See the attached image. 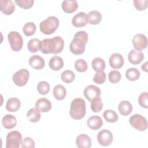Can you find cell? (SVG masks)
Wrapping results in <instances>:
<instances>
[{"label":"cell","instance_id":"7","mask_svg":"<svg viewBox=\"0 0 148 148\" xmlns=\"http://www.w3.org/2000/svg\"><path fill=\"white\" fill-rule=\"evenodd\" d=\"M29 77V71L26 69H21L13 74L12 79L14 83L16 86L18 87H22L27 83Z\"/></svg>","mask_w":148,"mask_h":148},{"label":"cell","instance_id":"40","mask_svg":"<svg viewBox=\"0 0 148 148\" xmlns=\"http://www.w3.org/2000/svg\"><path fill=\"white\" fill-rule=\"evenodd\" d=\"M14 2L18 6L24 9L31 8L34 3V0H15Z\"/></svg>","mask_w":148,"mask_h":148},{"label":"cell","instance_id":"11","mask_svg":"<svg viewBox=\"0 0 148 148\" xmlns=\"http://www.w3.org/2000/svg\"><path fill=\"white\" fill-rule=\"evenodd\" d=\"M88 23V15L83 12L77 13L72 19V24L75 27H83Z\"/></svg>","mask_w":148,"mask_h":148},{"label":"cell","instance_id":"34","mask_svg":"<svg viewBox=\"0 0 148 148\" xmlns=\"http://www.w3.org/2000/svg\"><path fill=\"white\" fill-rule=\"evenodd\" d=\"M103 108V102L101 98H96L91 102V109L93 112H99Z\"/></svg>","mask_w":148,"mask_h":148},{"label":"cell","instance_id":"29","mask_svg":"<svg viewBox=\"0 0 148 148\" xmlns=\"http://www.w3.org/2000/svg\"><path fill=\"white\" fill-rule=\"evenodd\" d=\"M91 65L92 69L95 72L102 71L105 69L106 66L105 61L100 57L95 58L91 62Z\"/></svg>","mask_w":148,"mask_h":148},{"label":"cell","instance_id":"20","mask_svg":"<svg viewBox=\"0 0 148 148\" xmlns=\"http://www.w3.org/2000/svg\"><path fill=\"white\" fill-rule=\"evenodd\" d=\"M61 8L64 12L66 13H72L75 12L78 8V3L75 0L63 1Z\"/></svg>","mask_w":148,"mask_h":148},{"label":"cell","instance_id":"35","mask_svg":"<svg viewBox=\"0 0 148 148\" xmlns=\"http://www.w3.org/2000/svg\"><path fill=\"white\" fill-rule=\"evenodd\" d=\"M37 90L41 95L47 94L50 90V84L46 81H41L37 85Z\"/></svg>","mask_w":148,"mask_h":148},{"label":"cell","instance_id":"23","mask_svg":"<svg viewBox=\"0 0 148 148\" xmlns=\"http://www.w3.org/2000/svg\"><path fill=\"white\" fill-rule=\"evenodd\" d=\"M2 124L6 129H12L16 127L17 119L16 117L12 114H6L2 119Z\"/></svg>","mask_w":148,"mask_h":148},{"label":"cell","instance_id":"12","mask_svg":"<svg viewBox=\"0 0 148 148\" xmlns=\"http://www.w3.org/2000/svg\"><path fill=\"white\" fill-rule=\"evenodd\" d=\"M64 46V40L61 37L57 36L51 39V53H60L62 51Z\"/></svg>","mask_w":148,"mask_h":148},{"label":"cell","instance_id":"43","mask_svg":"<svg viewBox=\"0 0 148 148\" xmlns=\"http://www.w3.org/2000/svg\"><path fill=\"white\" fill-rule=\"evenodd\" d=\"M35 146V142L30 137L25 138L21 143V147L23 148H34Z\"/></svg>","mask_w":148,"mask_h":148},{"label":"cell","instance_id":"1","mask_svg":"<svg viewBox=\"0 0 148 148\" xmlns=\"http://www.w3.org/2000/svg\"><path fill=\"white\" fill-rule=\"evenodd\" d=\"M88 36L84 31H77L72 40L69 49L71 53L75 55L83 54L85 51L86 45L88 42Z\"/></svg>","mask_w":148,"mask_h":148},{"label":"cell","instance_id":"22","mask_svg":"<svg viewBox=\"0 0 148 148\" xmlns=\"http://www.w3.org/2000/svg\"><path fill=\"white\" fill-rule=\"evenodd\" d=\"M118 110L121 115L127 116L132 112V105L128 101L123 100L119 103Z\"/></svg>","mask_w":148,"mask_h":148},{"label":"cell","instance_id":"24","mask_svg":"<svg viewBox=\"0 0 148 148\" xmlns=\"http://www.w3.org/2000/svg\"><path fill=\"white\" fill-rule=\"evenodd\" d=\"M21 106L20 101L17 98H10L8 99L6 104V109L10 112H14L18 110Z\"/></svg>","mask_w":148,"mask_h":148},{"label":"cell","instance_id":"9","mask_svg":"<svg viewBox=\"0 0 148 148\" xmlns=\"http://www.w3.org/2000/svg\"><path fill=\"white\" fill-rule=\"evenodd\" d=\"M134 47L139 51L145 49L147 46V39L146 36L142 34H137L134 36L132 40Z\"/></svg>","mask_w":148,"mask_h":148},{"label":"cell","instance_id":"15","mask_svg":"<svg viewBox=\"0 0 148 148\" xmlns=\"http://www.w3.org/2000/svg\"><path fill=\"white\" fill-rule=\"evenodd\" d=\"M144 58V54L141 51L132 49L130 51L128 55L129 62L134 65L140 64Z\"/></svg>","mask_w":148,"mask_h":148},{"label":"cell","instance_id":"21","mask_svg":"<svg viewBox=\"0 0 148 148\" xmlns=\"http://www.w3.org/2000/svg\"><path fill=\"white\" fill-rule=\"evenodd\" d=\"M49 65L51 69L53 71H57L63 68L64 62L63 59L61 57L54 56L50 58Z\"/></svg>","mask_w":148,"mask_h":148},{"label":"cell","instance_id":"2","mask_svg":"<svg viewBox=\"0 0 148 148\" xmlns=\"http://www.w3.org/2000/svg\"><path fill=\"white\" fill-rule=\"evenodd\" d=\"M86 113V102L81 98H76L71 103L69 114L75 120H80L84 117Z\"/></svg>","mask_w":148,"mask_h":148},{"label":"cell","instance_id":"16","mask_svg":"<svg viewBox=\"0 0 148 148\" xmlns=\"http://www.w3.org/2000/svg\"><path fill=\"white\" fill-rule=\"evenodd\" d=\"M91 143L90 136L84 134L79 135L76 139V144L79 148H90L91 146Z\"/></svg>","mask_w":148,"mask_h":148},{"label":"cell","instance_id":"28","mask_svg":"<svg viewBox=\"0 0 148 148\" xmlns=\"http://www.w3.org/2000/svg\"><path fill=\"white\" fill-rule=\"evenodd\" d=\"M41 41L37 38H32L29 40L27 44L28 50L31 53H36L40 49Z\"/></svg>","mask_w":148,"mask_h":148},{"label":"cell","instance_id":"18","mask_svg":"<svg viewBox=\"0 0 148 148\" xmlns=\"http://www.w3.org/2000/svg\"><path fill=\"white\" fill-rule=\"evenodd\" d=\"M29 64L34 69L39 70L44 68L45 62L43 57L39 55H33L29 59Z\"/></svg>","mask_w":148,"mask_h":148},{"label":"cell","instance_id":"14","mask_svg":"<svg viewBox=\"0 0 148 148\" xmlns=\"http://www.w3.org/2000/svg\"><path fill=\"white\" fill-rule=\"evenodd\" d=\"M15 10V5L11 0H1L0 10L5 15L12 14Z\"/></svg>","mask_w":148,"mask_h":148},{"label":"cell","instance_id":"37","mask_svg":"<svg viewBox=\"0 0 148 148\" xmlns=\"http://www.w3.org/2000/svg\"><path fill=\"white\" fill-rule=\"evenodd\" d=\"M41 52L43 54L51 53V39L46 38L41 41Z\"/></svg>","mask_w":148,"mask_h":148},{"label":"cell","instance_id":"17","mask_svg":"<svg viewBox=\"0 0 148 148\" xmlns=\"http://www.w3.org/2000/svg\"><path fill=\"white\" fill-rule=\"evenodd\" d=\"M51 103L47 98H41L38 99L35 104V106L41 112H47L51 109Z\"/></svg>","mask_w":148,"mask_h":148},{"label":"cell","instance_id":"10","mask_svg":"<svg viewBox=\"0 0 148 148\" xmlns=\"http://www.w3.org/2000/svg\"><path fill=\"white\" fill-rule=\"evenodd\" d=\"M84 95L85 98L90 101L96 98H99L101 95V89L95 85H89L86 87L84 90Z\"/></svg>","mask_w":148,"mask_h":148},{"label":"cell","instance_id":"39","mask_svg":"<svg viewBox=\"0 0 148 148\" xmlns=\"http://www.w3.org/2000/svg\"><path fill=\"white\" fill-rule=\"evenodd\" d=\"M106 80V73L102 71L97 72L93 77V81L98 84H103Z\"/></svg>","mask_w":148,"mask_h":148},{"label":"cell","instance_id":"5","mask_svg":"<svg viewBox=\"0 0 148 148\" xmlns=\"http://www.w3.org/2000/svg\"><path fill=\"white\" fill-rule=\"evenodd\" d=\"M8 39L11 49L14 51H20L23 45V39L17 31H11L8 35Z\"/></svg>","mask_w":148,"mask_h":148},{"label":"cell","instance_id":"33","mask_svg":"<svg viewBox=\"0 0 148 148\" xmlns=\"http://www.w3.org/2000/svg\"><path fill=\"white\" fill-rule=\"evenodd\" d=\"M36 25L32 22H28L24 24L23 28V31L25 36H29L34 35L36 31Z\"/></svg>","mask_w":148,"mask_h":148},{"label":"cell","instance_id":"38","mask_svg":"<svg viewBox=\"0 0 148 148\" xmlns=\"http://www.w3.org/2000/svg\"><path fill=\"white\" fill-rule=\"evenodd\" d=\"M121 78L120 72L116 70H113L109 72L108 74V79L109 82L113 84L117 83Z\"/></svg>","mask_w":148,"mask_h":148},{"label":"cell","instance_id":"3","mask_svg":"<svg viewBox=\"0 0 148 148\" xmlns=\"http://www.w3.org/2000/svg\"><path fill=\"white\" fill-rule=\"evenodd\" d=\"M59 24L60 22L57 17L51 16L40 22L39 28L41 32L43 34L50 35L53 34L57 29Z\"/></svg>","mask_w":148,"mask_h":148},{"label":"cell","instance_id":"31","mask_svg":"<svg viewBox=\"0 0 148 148\" xmlns=\"http://www.w3.org/2000/svg\"><path fill=\"white\" fill-rule=\"evenodd\" d=\"M140 76V72L135 68H130L125 72V77L130 81L137 80Z\"/></svg>","mask_w":148,"mask_h":148},{"label":"cell","instance_id":"44","mask_svg":"<svg viewBox=\"0 0 148 148\" xmlns=\"http://www.w3.org/2000/svg\"><path fill=\"white\" fill-rule=\"evenodd\" d=\"M141 68L143 71L147 72V62H146L145 63L142 64V65L141 66Z\"/></svg>","mask_w":148,"mask_h":148},{"label":"cell","instance_id":"8","mask_svg":"<svg viewBox=\"0 0 148 148\" xmlns=\"http://www.w3.org/2000/svg\"><path fill=\"white\" fill-rule=\"evenodd\" d=\"M113 136L112 133L108 130L104 129L99 131L97 135L98 143L103 146H108L113 142Z\"/></svg>","mask_w":148,"mask_h":148},{"label":"cell","instance_id":"30","mask_svg":"<svg viewBox=\"0 0 148 148\" xmlns=\"http://www.w3.org/2000/svg\"><path fill=\"white\" fill-rule=\"evenodd\" d=\"M103 116L106 121L112 123L116 122L119 119V116L116 112L111 109L106 110L103 113Z\"/></svg>","mask_w":148,"mask_h":148},{"label":"cell","instance_id":"36","mask_svg":"<svg viewBox=\"0 0 148 148\" xmlns=\"http://www.w3.org/2000/svg\"><path fill=\"white\" fill-rule=\"evenodd\" d=\"M75 68L77 72H84L87 70L88 65L84 60L80 58L75 61Z\"/></svg>","mask_w":148,"mask_h":148},{"label":"cell","instance_id":"6","mask_svg":"<svg viewBox=\"0 0 148 148\" xmlns=\"http://www.w3.org/2000/svg\"><path fill=\"white\" fill-rule=\"evenodd\" d=\"M131 125L140 131H144L147 128V121L145 117L139 114L131 116L129 120Z\"/></svg>","mask_w":148,"mask_h":148},{"label":"cell","instance_id":"32","mask_svg":"<svg viewBox=\"0 0 148 148\" xmlns=\"http://www.w3.org/2000/svg\"><path fill=\"white\" fill-rule=\"evenodd\" d=\"M61 80L65 83H72L75 79V74L71 70H65L61 75Z\"/></svg>","mask_w":148,"mask_h":148},{"label":"cell","instance_id":"19","mask_svg":"<svg viewBox=\"0 0 148 148\" xmlns=\"http://www.w3.org/2000/svg\"><path fill=\"white\" fill-rule=\"evenodd\" d=\"M88 127L92 130H97L101 128L103 125V120L98 116H92L87 121Z\"/></svg>","mask_w":148,"mask_h":148},{"label":"cell","instance_id":"41","mask_svg":"<svg viewBox=\"0 0 148 148\" xmlns=\"http://www.w3.org/2000/svg\"><path fill=\"white\" fill-rule=\"evenodd\" d=\"M134 5L136 9L139 11L145 10L147 7V0H134L133 1Z\"/></svg>","mask_w":148,"mask_h":148},{"label":"cell","instance_id":"25","mask_svg":"<svg viewBox=\"0 0 148 148\" xmlns=\"http://www.w3.org/2000/svg\"><path fill=\"white\" fill-rule=\"evenodd\" d=\"M53 94L55 99L58 101H61L66 97V90L64 86L57 84L53 88Z\"/></svg>","mask_w":148,"mask_h":148},{"label":"cell","instance_id":"42","mask_svg":"<svg viewBox=\"0 0 148 148\" xmlns=\"http://www.w3.org/2000/svg\"><path fill=\"white\" fill-rule=\"evenodd\" d=\"M147 98L148 94L147 92H142L138 97V103L139 105L143 108L147 109L148 108L147 104Z\"/></svg>","mask_w":148,"mask_h":148},{"label":"cell","instance_id":"4","mask_svg":"<svg viewBox=\"0 0 148 148\" xmlns=\"http://www.w3.org/2000/svg\"><path fill=\"white\" fill-rule=\"evenodd\" d=\"M22 142L21 133L18 131H12L7 134L6 148H19Z\"/></svg>","mask_w":148,"mask_h":148},{"label":"cell","instance_id":"27","mask_svg":"<svg viewBox=\"0 0 148 148\" xmlns=\"http://www.w3.org/2000/svg\"><path fill=\"white\" fill-rule=\"evenodd\" d=\"M27 117L29 121L32 123H36L39 121L41 117L40 112L36 108H31L27 112Z\"/></svg>","mask_w":148,"mask_h":148},{"label":"cell","instance_id":"26","mask_svg":"<svg viewBox=\"0 0 148 148\" xmlns=\"http://www.w3.org/2000/svg\"><path fill=\"white\" fill-rule=\"evenodd\" d=\"M102 18L101 13L97 10H91L88 14V23L91 25H97L99 24Z\"/></svg>","mask_w":148,"mask_h":148},{"label":"cell","instance_id":"13","mask_svg":"<svg viewBox=\"0 0 148 148\" xmlns=\"http://www.w3.org/2000/svg\"><path fill=\"white\" fill-rule=\"evenodd\" d=\"M109 63L113 69H118L123 66L124 61L121 54L118 53H114L110 56Z\"/></svg>","mask_w":148,"mask_h":148}]
</instances>
